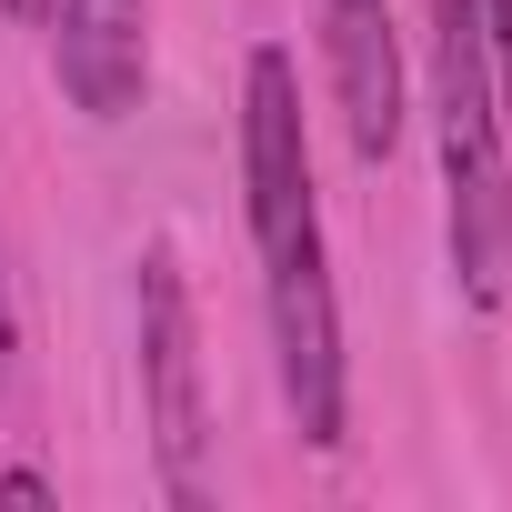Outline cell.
I'll use <instances>...</instances> for the list:
<instances>
[{
	"label": "cell",
	"instance_id": "1",
	"mask_svg": "<svg viewBox=\"0 0 512 512\" xmlns=\"http://www.w3.org/2000/svg\"><path fill=\"white\" fill-rule=\"evenodd\" d=\"M492 11L432 0V131H442V201H452V272L462 302L492 312L512 272V171H502V101H492Z\"/></svg>",
	"mask_w": 512,
	"mask_h": 512
},
{
	"label": "cell",
	"instance_id": "2",
	"mask_svg": "<svg viewBox=\"0 0 512 512\" xmlns=\"http://www.w3.org/2000/svg\"><path fill=\"white\" fill-rule=\"evenodd\" d=\"M241 191H251V241L262 262L322 241V191H312V131H302V71L292 51H251L241 71Z\"/></svg>",
	"mask_w": 512,
	"mask_h": 512
},
{
	"label": "cell",
	"instance_id": "3",
	"mask_svg": "<svg viewBox=\"0 0 512 512\" xmlns=\"http://www.w3.org/2000/svg\"><path fill=\"white\" fill-rule=\"evenodd\" d=\"M141 402H151V452L181 502H201V342H191V282L171 251H141Z\"/></svg>",
	"mask_w": 512,
	"mask_h": 512
},
{
	"label": "cell",
	"instance_id": "4",
	"mask_svg": "<svg viewBox=\"0 0 512 512\" xmlns=\"http://www.w3.org/2000/svg\"><path fill=\"white\" fill-rule=\"evenodd\" d=\"M262 292H272V352H282V402L302 422L312 452L342 442V312H332V262L322 241L262 262Z\"/></svg>",
	"mask_w": 512,
	"mask_h": 512
},
{
	"label": "cell",
	"instance_id": "5",
	"mask_svg": "<svg viewBox=\"0 0 512 512\" xmlns=\"http://www.w3.org/2000/svg\"><path fill=\"white\" fill-rule=\"evenodd\" d=\"M61 91L91 121H121L151 91V0H41Z\"/></svg>",
	"mask_w": 512,
	"mask_h": 512
},
{
	"label": "cell",
	"instance_id": "6",
	"mask_svg": "<svg viewBox=\"0 0 512 512\" xmlns=\"http://www.w3.org/2000/svg\"><path fill=\"white\" fill-rule=\"evenodd\" d=\"M332 101L362 161L402 141V51H392V0H332Z\"/></svg>",
	"mask_w": 512,
	"mask_h": 512
},
{
	"label": "cell",
	"instance_id": "7",
	"mask_svg": "<svg viewBox=\"0 0 512 512\" xmlns=\"http://www.w3.org/2000/svg\"><path fill=\"white\" fill-rule=\"evenodd\" d=\"M482 11H492V71L512 81V0H482Z\"/></svg>",
	"mask_w": 512,
	"mask_h": 512
},
{
	"label": "cell",
	"instance_id": "8",
	"mask_svg": "<svg viewBox=\"0 0 512 512\" xmlns=\"http://www.w3.org/2000/svg\"><path fill=\"white\" fill-rule=\"evenodd\" d=\"M0 352H11V282H0Z\"/></svg>",
	"mask_w": 512,
	"mask_h": 512
},
{
	"label": "cell",
	"instance_id": "9",
	"mask_svg": "<svg viewBox=\"0 0 512 512\" xmlns=\"http://www.w3.org/2000/svg\"><path fill=\"white\" fill-rule=\"evenodd\" d=\"M11 11H21V21H41V0H11Z\"/></svg>",
	"mask_w": 512,
	"mask_h": 512
}]
</instances>
